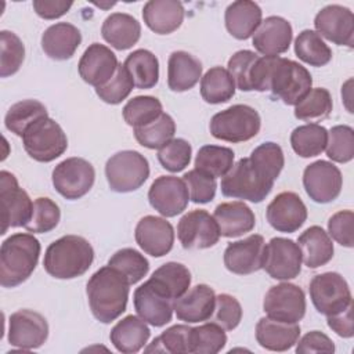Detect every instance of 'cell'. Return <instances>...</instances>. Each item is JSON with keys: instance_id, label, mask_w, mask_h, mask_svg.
<instances>
[{"instance_id": "57", "label": "cell", "mask_w": 354, "mask_h": 354, "mask_svg": "<svg viewBox=\"0 0 354 354\" xmlns=\"http://www.w3.org/2000/svg\"><path fill=\"white\" fill-rule=\"evenodd\" d=\"M353 221L354 213L351 210H340L335 213L328 221V232L329 235L342 246L353 248Z\"/></svg>"}, {"instance_id": "38", "label": "cell", "mask_w": 354, "mask_h": 354, "mask_svg": "<svg viewBox=\"0 0 354 354\" xmlns=\"http://www.w3.org/2000/svg\"><path fill=\"white\" fill-rule=\"evenodd\" d=\"M328 130L318 123H307L296 127L290 134L292 149L301 158H314L325 151Z\"/></svg>"}, {"instance_id": "29", "label": "cell", "mask_w": 354, "mask_h": 354, "mask_svg": "<svg viewBox=\"0 0 354 354\" xmlns=\"http://www.w3.org/2000/svg\"><path fill=\"white\" fill-rule=\"evenodd\" d=\"M145 25L158 35L177 30L184 21V6L177 0H149L142 7Z\"/></svg>"}, {"instance_id": "10", "label": "cell", "mask_w": 354, "mask_h": 354, "mask_svg": "<svg viewBox=\"0 0 354 354\" xmlns=\"http://www.w3.org/2000/svg\"><path fill=\"white\" fill-rule=\"evenodd\" d=\"M0 201H1V235L8 228L25 227L33 212V202L28 192L18 185L17 177L7 171H0Z\"/></svg>"}, {"instance_id": "15", "label": "cell", "mask_w": 354, "mask_h": 354, "mask_svg": "<svg viewBox=\"0 0 354 354\" xmlns=\"http://www.w3.org/2000/svg\"><path fill=\"white\" fill-rule=\"evenodd\" d=\"M48 337L47 319L37 311L22 308L8 318V342L21 350H35Z\"/></svg>"}, {"instance_id": "50", "label": "cell", "mask_w": 354, "mask_h": 354, "mask_svg": "<svg viewBox=\"0 0 354 354\" xmlns=\"http://www.w3.org/2000/svg\"><path fill=\"white\" fill-rule=\"evenodd\" d=\"M61 218V210L58 205L46 196H40L33 201V212L29 223L25 228L33 234H46L54 230Z\"/></svg>"}, {"instance_id": "22", "label": "cell", "mask_w": 354, "mask_h": 354, "mask_svg": "<svg viewBox=\"0 0 354 354\" xmlns=\"http://www.w3.org/2000/svg\"><path fill=\"white\" fill-rule=\"evenodd\" d=\"M119 66L115 53L100 43L90 44L79 59L77 71L80 77L95 88L106 84Z\"/></svg>"}, {"instance_id": "51", "label": "cell", "mask_w": 354, "mask_h": 354, "mask_svg": "<svg viewBox=\"0 0 354 354\" xmlns=\"http://www.w3.org/2000/svg\"><path fill=\"white\" fill-rule=\"evenodd\" d=\"M191 155L192 147L187 140L171 138L158 151V160L163 169L171 173H178L189 165Z\"/></svg>"}, {"instance_id": "12", "label": "cell", "mask_w": 354, "mask_h": 354, "mask_svg": "<svg viewBox=\"0 0 354 354\" xmlns=\"http://www.w3.org/2000/svg\"><path fill=\"white\" fill-rule=\"evenodd\" d=\"M306 307L307 303L303 289L289 282L271 286L263 301L267 317L283 322H299L306 314Z\"/></svg>"}, {"instance_id": "8", "label": "cell", "mask_w": 354, "mask_h": 354, "mask_svg": "<svg viewBox=\"0 0 354 354\" xmlns=\"http://www.w3.org/2000/svg\"><path fill=\"white\" fill-rule=\"evenodd\" d=\"M105 176L112 191L131 192L149 177V163L138 151H119L106 160Z\"/></svg>"}, {"instance_id": "39", "label": "cell", "mask_w": 354, "mask_h": 354, "mask_svg": "<svg viewBox=\"0 0 354 354\" xmlns=\"http://www.w3.org/2000/svg\"><path fill=\"white\" fill-rule=\"evenodd\" d=\"M295 54L311 66H324L332 59V50L322 37L311 29H304L295 39Z\"/></svg>"}, {"instance_id": "34", "label": "cell", "mask_w": 354, "mask_h": 354, "mask_svg": "<svg viewBox=\"0 0 354 354\" xmlns=\"http://www.w3.org/2000/svg\"><path fill=\"white\" fill-rule=\"evenodd\" d=\"M303 263L308 268L328 264L333 257V243L329 234L319 225H311L297 239Z\"/></svg>"}, {"instance_id": "20", "label": "cell", "mask_w": 354, "mask_h": 354, "mask_svg": "<svg viewBox=\"0 0 354 354\" xmlns=\"http://www.w3.org/2000/svg\"><path fill=\"white\" fill-rule=\"evenodd\" d=\"M264 252V238L253 234L245 239L228 243L224 250V266L230 272L236 275L253 274L263 268Z\"/></svg>"}, {"instance_id": "44", "label": "cell", "mask_w": 354, "mask_h": 354, "mask_svg": "<svg viewBox=\"0 0 354 354\" xmlns=\"http://www.w3.org/2000/svg\"><path fill=\"white\" fill-rule=\"evenodd\" d=\"M108 266L124 275L130 285L140 282L149 271L148 260L133 248H123L115 252L108 260Z\"/></svg>"}, {"instance_id": "30", "label": "cell", "mask_w": 354, "mask_h": 354, "mask_svg": "<svg viewBox=\"0 0 354 354\" xmlns=\"http://www.w3.org/2000/svg\"><path fill=\"white\" fill-rule=\"evenodd\" d=\"M261 8L250 0L232 1L224 14L225 28L238 40H246L257 30L261 24Z\"/></svg>"}, {"instance_id": "49", "label": "cell", "mask_w": 354, "mask_h": 354, "mask_svg": "<svg viewBox=\"0 0 354 354\" xmlns=\"http://www.w3.org/2000/svg\"><path fill=\"white\" fill-rule=\"evenodd\" d=\"M0 76L8 77L17 73L25 58V47L22 40L10 30L0 32Z\"/></svg>"}, {"instance_id": "42", "label": "cell", "mask_w": 354, "mask_h": 354, "mask_svg": "<svg viewBox=\"0 0 354 354\" xmlns=\"http://www.w3.org/2000/svg\"><path fill=\"white\" fill-rule=\"evenodd\" d=\"M134 137L140 145L148 149H160L176 133V123L169 113L162 112L153 122L133 129Z\"/></svg>"}, {"instance_id": "24", "label": "cell", "mask_w": 354, "mask_h": 354, "mask_svg": "<svg viewBox=\"0 0 354 354\" xmlns=\"http://www.w3.org/2000/svg\"><path fill=\"white\" fill-rule=\"evenodd\" d=\"M292 37L293 29L290 22L282 17L271 15L261 21L253 33L252 43L261 55H279L289 50Z\"/></svg>"}, {"instance_id": "13", "label": "cell", "mask_w": 354, "mask_h": 354, "mask_svg": "<svg viewBox=\"0 0 354 354\" xmlns=\"http://www.w3.org/2000/svg\"><path fill=\"white\" fill-rule=\"evenodd\" d=\"M301 252L299 245L288 238L275 236L266 243L263 270L274 279L289 281L301 271Z\"/></svg>"}, {"instance_id": "9", "label": "cell", "mask_w": 354, "mask_h": 354, "mask_svg": "<svg viewBox=\"0 0 354 354\" xmlns=\"http://www.w3.org/2000/svg\"><path fill=\"white\" fill-rule=\"evenodd\" d=\"M308 292L315 310L326 317L343 311L353 303L350 286L339 272L329 271L314 275Z\"/></svg>"}, {"instance_id": "46", "label": "cell", "mask_w": 354, "mask_h": 354, "mask_svg": "<svg viewBox=\"0 0 354 354\" xmlns=\"http://www.w3.org/2000/svg\"><path fill=\"white\" fill-rule=\"evenodd\" d=\"M191 353V326L173 325L162 332L152 343L145 347V353Z\"/></svg>"}, {"instance_id": "40", "label": "cell", "mask_w": 354, "mask_h": 354, "mask_svg": "<svg viewBox=\"0 0 354 354\" xmlns=\"http://www.w3.org/2000/svg\"><path fill=\"white\" fill-rule=\"evenodd\" d=\"M48 116L47 108L37 100H22L7 111L4 124L7 130L22 137L26 129L36 120Z\"/></svg>"}, {"instance_id": "23", "label": "cell", "mask_w": 354, "mask_h": 354, "mask_svg": "<svg viewBox=\"0 0 354 354\" xmlns=\"http://www.w3.org/2000/svg\"><path fill=\"white\" fill-rule=\"evenodd\" d=\"M134 238L137 245L152 257L167 254L174 243L173 225L163 217L144 216L136 225Z\"/></svg>"}, {"instance_id": "19", "label": "cell", "mask_w": 354, "mask_h": 354, "mask_svg": "<svg viewBox=\"0 0 354 354\" xmlns=\"http://www.w3.org/2000/svg\"><path fill=\"white\" fill-rule=\"evenodd\" d=\"M148 201L159 214L174 217L187 209L189 195L183 178L176 176H160L151 184Z\"/></svg>"}, {"instance_id": "18", "label": "cell", "mask_w": 354, "mask_h": 354, "mask_svg": "<svg viewBox=\"0 0 354 354\" xmlns=\"http://www.w3.org/2000/svg\"><path fill=\"white\" fill-rule=\"evenodd\" d=\"M315 32L326 40L353 48L354 46V15L347 7L329 4L321 8L314 18Z\"/></svg>"}, {"instance_id": "52", "label": "cell", "mask_w": 354, "mask_h": 354, "mask_svg": "<svg viewBox=\"0 0 354 354\" xmlns=\"http://www.w3.org/2000/svg\"><path fill=\"white\" fill-rule=\"evenodd\" d=\"M249 159L274 181L278 178L285 165L282 148L272 141H267L256 147Z\"/></svg>"}, {"instance_id": "3", "label": "cell", "mask_w": 354, "mask_h": 354, "mask_svg": "<svg viewBox=\"0 0 354 354\" xmlns=\"http://www.w3.org/2000/svg\"><path fill=\"white\" fill-rule=\"evenodd\" d=\"M94 249L80 235H65L50 243L43 267L57 279H73L83 275L93 264Z\"/></svg>"}, {"instance_id": "43", "label": "cell", "mask_w": 354, "mask_h": 354, "mask_svg": "<svg viewBox=\"0 0 354 354\" xmlns=\"http://www.w3.org/2000/svg\"><path fill=\"white\" fill-rule=\"evenodd\" d=\"M332 108L333 102L330 93L324 87H315L295 105V116L308 123H317L329 118Z\"/></svg>"}, {"instance_id": "37", "label": "cell", "mask_w": 354, "mask_h": 354, "mask_svg": "<svg viewBox=\"0 0 354 354\" xmlns=\"http://www.w3.org/2000/svg\"><path fill=\"white\" fill-rule=\"evenodd\" d=\"M151 279L174 301L181 297L191 285L189 270L177 261H169L156 268Z\"/></svg>"}, {"instance_id": "48", "label": "cell", "mask_w": 354, "mask_h": 354, "mask_svg": "<svg viewBox=\"0 0 354 354\" xmlns=\"http://www.w3.org/2000/svg\"><path fill=\"white\" fill-rule=\"evenodd\" d=\"M326 156L332 162L347 163L354 158V130L347 124L333 126L328 131Z\"/></svg>"}, {"instance_id": "36", "label": "cell", "mask_w": 354, "mask_h": 354, "mask_svg": "<svg viewBox=\"0 0 354 354\" xmlns=\"http://www.w3.org/2000/svg\"><path fill=\"white\" fill-rule=\"evenodd\" d=\"M234 94L235 82L228 69L213 66L201 77V95L207 104L227 102Z\"/></svg>"}, {"instance_id": "5", "label": "cell", "mask_w": 354, "mask_h": 354, "mask_svg": "<svg viewBox=\"0 0 354 354\" xmlns=\"http://www.w3.org/2000/svg\"><path fill=\"white\" fill-rule=\"evenodd\" d=\"M311 73L299 62L277 55L270 75L268 91L286 105L299 104L311 90Z\"/></svg>"}, {"instance_id": "47", "label": "cell", "mask_w": 354, "mask_h": 354, "mask_svg": "<svg viewBox=\"0 0 354 354\" xmlns=\"http://www.w3.org/2000/svg\"><path fill=\"white\" fill-rule=\"evenodd\" d=\"M225 343V330L214 322L191 328V353L216 354L224 348Z\"/></svg>"}, {"instance_id": "7", "label": "cell", "mask_w": 354, "mask_h": 354, "mask_svg": "<svg viewBox=\"0 0 354 354\" xmlns=\"http://www.w3.org/2000/svg\"><path fill=\"white\" fill-rule=\"evenodd\" d=\"M26 153L36 162L48 163L59 158L68 148V138L62 127L46 116L30 124L22 136Z\"/></svg>"}, {"instance_id": "31", "label": "cell", "mask_w": 354, "mask_h": 354, "mask_svg": "<svg viewBox=\"0 0 354 354\" xmlns=\"http://www.w3.org/2000/svg\"><path fill=\"white\" fill-rule=\"evenodd\" d=\"M202 77L201 61L187 51H173L167 61V86L171 91L191 90Z\"/></svg>"}, {"instance_id": "58", "label": "cell", "mask_w": 354, "mask_h": 354, "mask_svg": "<svg viewBox=\"0 0 354 354\" xmlns=\"http://www.w3.org/2000/svg\"><path fill=\"white\" fill-rule=\"evenodd\" d=\"M335 344L329 336L319 330H311L296 342V353H333Z\"/></svg>"}, {"instance_id": "25", "label": "cell", "mask_w": 354, "mask_h": 354, "mask_svg": "<svg viewBox=\"0 0 354 354\" xmlns=\"http://www.w3.org/2000/svg\"><path fill=\"white\" fill-rule=\"evenodd\" d=\"M216 304L214 290L206 285L199 283L188 289L181 297L173 301V308L180 321L195 324L212 318Z\"/></svg>"}, {"instance_id": "16", "label": "cell", "mask_w": 354, "mask_h": 354, "mask_svg": "<svg viewBox=\"0 0 354 354\" xmlns=\"http://www.w3.org/2000/svg\"><path fill=\"white\" fill-rule=\"evenodd\" d=\"M303 185L310 199L317 203H329L340 195L342 171L332 162L315 160L304 169Z\"/></svg>"}, {"instance_id": "32", "label": "cell", "mask_w": 354, "mask_h": 354, "mask_svg": "<svg viewBox=\"0 0 354 354\" xmlns=\"http://www.w3.org/2000/svg\"><path fill=\"white\" fill-rule=\"evenodd\" d=\"M101 35L106 43L116 50L131 48L141 36L140 22L130 14L112 12L101 26Z\"/></svg>"}, {"instance_id": "4", "label": "cell", "mask_w": 354, "mask_h": 354, "mask_svg": "<svg viewBox=\"0 0 354 354\" xmlns=\"http://www.w3.org/2000/svg\"><path fill=\"white\" fill-rule=\"evenodd\" d=\"M220 187L224 196L260 203L271 192L274 180L249 158H242L221 178Z\"/></svg>"}, {"instance_id": "55", "label": "cell", "mask_w": 354, "mask_h": 354, "mask_svg": "<svg viewBox=\"0 0 354 354\" xmlns=\"http://www.w3.org/2000/svg\"><path fill=\"white\" fill-rule=\"evenodd\" d=\"M242 319L241 303L228 293H220L216 296L214 311L212 322L220 325L224 330L235 329Z\"/></svg>"}, {"instance_id": "54", "label": "cell", "mask_w": 354, "mask_h": 354, "mask_svg": "<svg viewBox=\"0 0 354 354\" xmlns=\"http://www.w3.org/2000/svg\"><path fill=\"white\" fill-rule=\"evenodd\" d=\"M183 180L187 185L189 199L194 203H209L214 199L217 189L214 177L198 169H192L183 176Z\"/></svg>"}, {"instance_id": "11", "label": "cell", "mask_w": 354, "mask_h": 354, "mask_svg": "<svg viewBox=\"0 0 354 354\" xmlns=\"http://www.w3.org/2000/svg\"><path fill=\"white\" fill-rule=\"evenodd\" d=\"M51 177L55 191L64 198L75 201L91 189L95 180V170L88 160L72 156L58 163Z\"/></svg>"}, {"instance_id": "1", "label": "cell", "mask_w": 354, "mask_h": 354, "mask_svg": "<svg viewBox=\"0 0 354 354\" xmlns=\"http://www.w3.org/2000/svg\"><path fill=\"white\" fill-rule=\"evenodd\" d=\"M130 283L124 275L111 266L98 268L87 281L86 293L95 319L109 324L119 318L127 307Z\"/></svg>"}, {"instance_id": "14", "label": "cell", "mask_w": 354, "mask_h": 354, "mask_svg": "<svg viewBox=\"0 0 354 354\" xmlns=\"http://www.w3.org/2000/svg\"><path fill=\"white\" fill-rule=\"evenodd\" d=\"M177 236L184 249H207L214 246L221 235L214 217L203 209H195L180 218Z\"/></svg>"}, {"instance_id": "35", "label": "cell", "mask_w": 354, "mask_h": 354, "mask_svg": "<svg viewBox=\"0 0 354 354\" xmlns=\"http://www.w3.org/2000/svg\"><path fill=\"white\" fill-rule=\"evenodd\" d=\"M137 88H152L159 80V61L153 53L138 48L130 53L123 64Z\"/></svg>"}, {"instance_id": "21", "label": "cell", "mask_w": 354, "mask_h": 354, "mask_svg": "<svg viewBox=\"0 0 354 354\" xmlns=\"http://www.w3.org/2000/svg\"><path fill=\"white\" fill-rule=\"evenodd\" d=\"M266 217L274 230L290 234L306 223L307 207L296 192L283 191L268 203Z\"/></svg>"}, {"instance_id": "26", "label": "cell", "mask_w": 354, "mask_h": 354, "mask_svg": "<svg viewBox=\"0 0 354 354\" xmlns=\"http://www.w3.org/2000/svg\"><path fill=\"white\" fill-rule=\"evenodd\" d=\"M82 43L80 30L69 22H57L41 35V48L47 57L65 61L73 57Z\"/></svg>"}, {"instance_id": "59", "label": "cell", "mask_w": 354, "mask_h": 354, "mask_svg": "<svg viewBox=\"0 0 354 354\" xmlns=\"http://www.w3.org/2000/svg\"><path fill=\"white\" fill-rule=\"evenodd\" d=\"M328 326L340 337L350 339L354 335L353 328V303H350L343 311L328 315Z\"/></svg>"}, {"instance_id": "45", "label": "cell", "mask_w": 354, "mask_h": 354, "mask_svg": "<svg viewBox=\"0 0 354 354\" xmlns=\"http://www.w3.org/2000/svg\"><path fill=\"white\" fill-rule=\"evenodd\" d=\"M163 112L162 102L152 95H137L127 101L122 115L124 122L133 129L153 122Z\"/></svg>"}, {"instance_id": "6", "label": "cell", "mask_w": 354, "mask_h": 354, "mask_svg": "<svg viewBox=\"0 0 354 354\" xmlns=\"http://www.w3.org/2000/svg\"><path fill=\"white\" fill-rule=\"evenodd\" d=\"M261 127L259 112L245 104H235L210 119V133L214 138L227 142H243L257 136Z\"/></svg>"}, {"instance_id": "2", "label": "cell", "mask_w": 354, "mask_h": 354, "mask_svg": "<svg viewBox=\"0 0 354 354\" xmlns=\"http://www.w3.org/2000/svg\"><path fill=\"white\" fill-rule=\"evenodd\" d=\"M40 242L33 234L17 232L3 241L0 248V283L3 288H15L25 282L35 271Z\"/></svg>"}, {"instance_id": "60", "label": "cell", "mask_w": 354, "mask_h": 354, "mask_svg": "<svg viewBox=\"0 0 354 354\" xmlns=\"http://www.w3.org/2000/svg\"><path fill=\"white\" fill-rule=\"evenodd\" d=\"M72 1L64 0H33L35 12L43 19H55L62 17L72 7Z\"/></svg>"}, {"instance_id": "53", "label": "cell", "mask_w": 354, "mask_h": 354, "mask_svg": "<svg viewBox=\"0 0 354 354\" xmlns=\"http://www.w3.org/2000/svg\"><path fill=\"white\" fill-rule=\"evenodd\" d=\"M134 87L136 86L129 71L126 69L124 65L119 64L113 77L106 84L95 88V93L100 97V100H102L104 102L116 105V104H120L123 100H126Z\"/></svg>"}, {"instance_id": "33", "label": "cell", "mask_w": 354, "mask_h": 354, "mask_svg": "<svg viewBox=\"0 0 354 354\" xmlns=\"http://www.w3.org/2000/svg\"><path fill=\"white\" fill-rule=\"evenodd\" d=\"M151 330L144 319L136 315L122 318L111 330L109 339L113 347L124 354L138 353L147 344Z\"/></svg>"}, {"instance_id": "41", "label": "cell", "mask_w": 354, "mask_h": 354, "mask_svg": "<svg viewBox=\"0 0 354 354\" xmlns=\"http://www.w3.org/2000/svg\"><path fill=\"white\" fill-rule=\"evenodd\" d=\"M235 153L231 148L220 145H203L195 158V169L217 178L224 177L234 166Z\"/></svg>"}, {"instance_id": "17", "label": "cell", "mask_w": 354, "mask_h": 354, "mask_svg": "<svg viewBox=\"0 0 354 354\" xmlns=\"http://www.w3.org/2000/svg\"><path fill=\"white\" fill-rule=\"evenodd\" d=\"M136 313L147 324L160 328L171 321L173 300L149 278L133 295Z\"/></svg>"}, {"instance_id": "28", "label": "cell", "mask_w": 354, "mask_h": 354, "mask_svg": "<svg viewBox=\"0 0 354 354\" xmlns=\"http://www.w3.org/2000/svg\"><path fill=\"white\" fill-rule=\"evenodd\" d=\"M213 217L218 225L220 235L236 238L250 232L256 225L253 210L245 202H224L216 206Z\"/></svg>"}, {"instance_id": "27", "label": "cell", "mask_w": 354, "mask_h": 354, "mask_svg": "<svg viewBox=\"0 0 354 354\" xmlns=\"http://www.w3.org/2000/svg\"><path fill=\"white\" fill-rule=\"evenodd\" d=\"M300 336L297 322H283L263 317L256 325L257 343L270 351H286L292 348Z\"/></svg>"}, {"instance_id": "56", "label": "cell", "mask_w": 354, "mask_h": 354, "mask_svg": "<svg viewBox=\"0 0 354 354\" xmlns=\"http://www.w3.org/2000/svg\"><path fill=\"white\" fill-rule=\"evenodd\" d=\"M257 54L250 50H239L228 59V72L235 86L242 91H250V73L257 59Z\"/></svg>"}]
</instances>
